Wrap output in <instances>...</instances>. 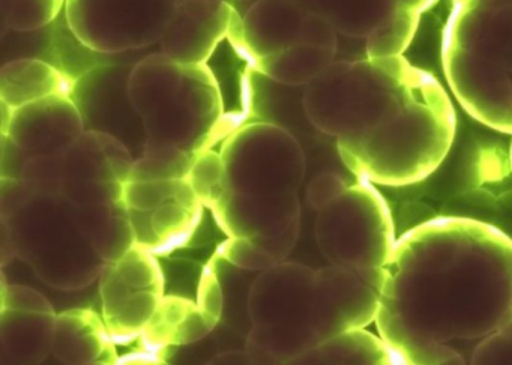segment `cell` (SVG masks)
Masks as SVG:
<instances>
[{
    "label": "cell",
    "mask_w": 512,
    "mask_h": 365,
    "mask_svg": "<svg viewBox=\"0 0 512 365\" xmlns=\"http://www.w3.org/2000/svg\"><path fill=\"white\" fill-rule=\"evenodd\" d=\"M346 179L341 178L337 173L323 172L311 179L307 190V202L314 211L319 212L320 209L334 202L338 196L346 191Z\"/></svg>",
    "instance_id": "cell-35"
},
{
    "label": "cell",
    "mask_w": 512,
    "mask_h": 365,
    "mask_svg": "<svg viewBox=\"0 0 512 365\" xmlns=\"http://www.w3.org/2000/svg\"><path fill=\"white\" fill-rule=\"evenodd\" d=\"M310 11L296 0H256L244 16L236 14L229 43L253 65L259 59L301 44Z\"/></svg>",
    "instance_id": "cell-16"
},
{
    "label": "cell",
    "mask_w": 512,
    "mask_h": 365,
    "mask_svg": "<svg viewBox=\"0 0 512 365\" xmlns=\"http://www.w3.org/2000/svg\"><path fill=\"white\" fill-rule=\"evenodd\" d=\"M238 11L226 0H181L161 35V52L182 64H208Z\"/></svg>",
    "instance_id": "cell-14"
},
{
    "label": "cell",
    "mask_w": 512,
    "mask_h": 365,
    "mask_svg": "<svg viewBox=\"0 0 512 365\" xmlns=\"http://www.w3.org/2000/svg\"><path fill=\"white\" fill-rule=\"evenodd\" d=\"M178 2H181V0H178Z\"/></svg>",
    "instance_id": "cell-43"
},
{
    "label": "cell",
    "mask_w": 512,
    "mask_h": 365,
    "mask_svg": "<svg viewBox=\"0 0 512 365\" xmlns=\"http://www.w3.org/2000/svg\"><path fill=\"white\" fill-rule=\"evenodd\" d=\"M190 194L196 193L188 179L128 181L122 200L130 211H151L167 200L190 196Z\"/></svg>",
    "instance_id": "cell-30"
},
{
    "label": "cell",
    "mask_w": 512,
    "mask_h": 365,
    "mask_svg": "<svg viewBox=\"0 0 512 365\" xmlns=\"http://www.w3.org/2000/svg\"><path fill=\"white\" fill-rule=\"evenodd\" d=\"M2 223V266H7L17 257L16 244H14L13 233H11L10 224L4 218H0Z\"/></svg>",
    "instance_id": "cell-40"
},
{
    "label": "cell",
    "mask_w": 512,
    "mask_h": 365,
    "mask_svg": "<svg viewBox=\"0 0 512 365\" xmlns=\"http://www.w3.org/2000/svg\"><path fill=\"white\" fill-rule=\"evenodd\" d=\"M302 7L307 8L308 11H311V0H296Z\"/></svg>",
    "instance_id": "cell-41"
},
{
    "label": "cell",
    "mask_w": 512,
    "mask_h": 365,
    "mask_svg": "<svg viewBox=\"0 0 512 365\" xmlns=\"http://www.w3.org/2000/svg\"><path fill=\"white\" fill-rule=\"evenodd\" d=\"M56 311L0 308L2 364H41L52 353Z\"/></svg>",
    "instance_id": "cell-20"
},
{
    "label": "cell",
    "mask_w": 512,
    "mask_h": 365,
    "mask_svg": "<svg viewBox=\"0 0 512 365\" xmlns=\"http://www.w3.org/2000/svg\"><path fill=\"white\" fill-rule=\"evenodd\" d=\"M442 64L463 109L512 134V0H452Z\"/></svg>",
    "instance_id": "cell-3"
},
{
    "label": "cell",
    "mask_w": 512,
    "mask_h": 365,
    "mask_svg": "<svg viewBox=\"0 0 512 365\" xmlns=\"http://www.w3.org/2000/svg\"><path fill=\"white\" fill-rule=\"evenodd\" d=\"M221 155L236 193H298L307 170L299 140L274 122L242 124L226 137Z\"/></svg>",
    "instance_id": "cell-8"
},
{
    "label": "cell",
    "mask_w": 512,
    "mask_h": 365,
    "mask_svg": "<svg viewBox=\"0 0 512 365\" xmlns=\"http://www.w3.org/2000/svg\"><path fill=\"white\" fill-rule=\"evenodd\" d=\"M73 206L80 227L104 262H116L136 244L124 200L106 205Z\"/></svg>",
    "instance_id": "cell-24"
},
{
    "label": "cell",
    "mask_w": 512,
    "mask_h": 365,
    "mask_svg": "<svg viewBox=\"0 0 512 365\" xmlns=\"http://www.w3.org/2000/svg\"><path fill=\"white\" fill-rule=\"evenodd\" d=\"M116 346L106 322L91 308H74L56 317L52 353L64 364H118Z\"/></svg>",
    "instance_id": "cell-19"
},
{
    "label": "cell",
    "mask_w": 512,
    "mask_h": 365,
    "mask_svg": "<svg viewBox=\"0 0 512 365\" xmlns=\"http://www.w3.org/2000/svg\"><path fill=\"white\" fill-rule=\"evenodd\" d=\"M209 365H227V364H236V365H245V364H254L253 359H251L250 353L247 350H227V352L218 353L215 355L211 361L208 362Z\"/></svg>",
    "instance_id": "cell-39"
},
{
    "label": "cell",
    "mask_w": 512,
    "mask_h": 365,
    "mask_svg": "<svg viewBox=\"0 0 512 365\" xmlns=\"http://www.w3.org/2000/svg\"><path fill=\"white\" fill-rule=\"evenodd\" d=\"M158 256L134 244L121 259L106 263L100 275L103 319L116 344L139 340L164 296Z\"/></svg>",
    "instance_id": "cell-10"
},
{
    "label": "cell",
    "mask_w": 512,
    "mask_h": 365,
    "mask_svg": "<svg viewBox=\"0 0 512 365\" xmlns=\"http://www.w3.org/2000/svg\"><path fill=\"white\" fill-rule=\"evenodd\" d=\"M215 328L217 326L212 325L196 301L182 296H164L139 340L143 350L163 359L170 347L197 343Z\"/></svg>",
    "instance_id": "cell-21"
},
{
    "label": "cell",
    "mask_w": 512,
    "mask_h": 365,
    "mask_svg": "<svg viewBox=\"0 0 512 365\" xmlns=\"http://www.w3.org/2000/svg\"><path fill=\"white\" fill-rule=\"evenodd\" d=\"M196 155L173 146H146L134 161L130 181H169L188 179Z\"/></svg>",
    "instance_id": "cell-28"
},
{
    "label": "cell",
    "mask_w": 512,
    "mask_h": 365,
    "mask_svg": "<svg viewBox=\"0 0 512 365\" xmlns=\"http://www.w3.org/2000/svg\"><path fill=\"white\" fill-rule=\"evenodd\" d=\"M316 269L281 262L254 278L250 293L253 322L244 347L254 364H293L320 343L311 320Z\"/></svg>",
    "instance_id": "cell-6"
},
{
    "label": "cell",
    "mask_w": 512,
    "mask_h": 365,
    "mask_svg": "<svg viewBox=\"0 0 512 365\" xmlns=\"http://www.w3.org/2000/svg\"><path fill=\"white\" fill-rule=\"evenodd\" d=\"M338 34L331 22L322 14L308 13L305 19L304 28H302L301 44H311V46L326 47L338 52Z\"/></svg>",
    "instance_id": "cell-37"
},
{
    "label": "cell",
    "mask_w": 512,
    "mask_h": 365,
    "mask_svg": "<svg viewBox=\"0 0 512 365\" xmlns=\"http://www.w3.org/2000/svg\"><path fill=\"white\" fill-rule=\"evenodd\" d=\"M314 235L329 265L368 274H383L398 239L385 197L364 179L317 212Z\"/></svg>",
    "instance_id": "cell-7"
},
{
    "label": "cell",
    "mask_w": 512,
    "mask_h": 365,
    "mask_svg": "<svg viewBox=\"0 0 512 365\" xmlns=\"http://www.w3.org/2000/svg\"><path fill=\"white\" fill-rule=\"evenodd\" d=\"M205 209L196 194L167 200L151 211L128 209L136 244L158 257L187 247L202 224Z\"/></svg>",
    "instance_id": "cell-18"
},
{
    "label": "cell",
    "mask_w": 512,
    "mask_h": 365,
    "mask_svg": "<svg viewBox=\"0 0 512 365\" xmlns=\"http://www.w3.org/2000/svg\"><path fill=\"white\" fill-rule=\"evenodd\" d=\"M223 289V314L221 323L235 334L247 338L253 328L250 316V293L254 278L259 272L247 271L221 259L217 254L212 256Z\"/></svg>",
    "instance_id": "cell-26"
},
{
    "label": "cell",
    "mask_w": 512,
    "mask_h": 365,
    "mask_svg": "<svg viewBox=\"0 0 512 365\" xmlns=\"http://www.w3.org/2000/svg\"><path fill=\"white\" fill-rule=\"evenodd\" d=\"M376 325L406 365L467 364L512 326L511 236L455 215L407 230L383 269Z\"/></svg>",
    "instance_id": "cell-1"
},
{
    "label": "cell",
    "mask_w": 512,
    "mask_h": 365,
    "mask_svg": "<svg viewBox=\"0 0 512 365\" xmlns=\"http://www.w3.org/2000/svg\"><path fill=\"white\" fill-rule=\"evenodd\" d=\"M188 182L206 209L214 214L229 196V178L221 152L212 148L203 149L194 157Z\"/></svg>",
    "instance_id": "cell-27"
},
{
    "label": "cell",
    "mask_w": 512,
    "mask_h": 365,
    "mask_svg": "<svg viewBox=\"0 0 512 365\" xmlns=\"http://www.w3.org/2000/svg\"><path fill=\"white\" fill-rule=\"evenodd\" d=\"M509 160H511V170H512V142H511V151H509Z\"/></svg>",
    "instance_id": "cell-42"
},
{
    "label": "cell",
    "mask_w": 512,
    "mask_h": 365,
    "mask_svg": "<svg viewBox=\"0 0 512 365\" xmlns=\"http://www.w3.org/2000/svg\"><path fill=\"white\" fill-rule=\"evenodd\" d=\"M2 307L20 310L55 311L49 299L32 287L8 284L2 275Z\"/></svg>",
    "instance_id": "cell-36"
},
{
    "label": "cell",
    "mask_w": 512,
    "mask_h": 365,
    "mask_svg": "<svg viewBox=\"0 0 512 365\" xmlns=\"http://www.w3.org/2000/svg\"><path fill=\"white\" fill-rule=\"evenodd\" d=\"M34 194L25 187L22 179L2 176L0 179V218H8L16 215Z\"/></svg>",
    "instance_id": "cell-38"
},
{
    "label": "cell",
    "mask_w": 512,
    "mask_h": 365,
    "mask_svg": "<svg viewBox=\"0 0 512 365\" xmlns=\"http://www.w3.org/2000/svg\"><path fill=\"white\" fill-rule=\"evenodd\" d=\"M215 221L226 236L272 238L301 224L298 193L244 194L230 191L214 212Z\"/></svg>",
    "instance_id": "cell-17"
},
{
    "label": "cell",
    "mask_w": 512,
    "mask_h": 365,
    "mask_svg": "<svg viewBox=\"0 0 512 365\" xmlns=\"http://www.w3.org/2000/svg\"><path fill=\"white\" fill-rule=\"evenodd\" d=\"M77 79L61 68L35 58L16 59L0 71V101L11 109L56 97L73 95Z\"/></svg>",
    "instance_id": "cell-22"
},
{
    "label": "cell",
    "mask_w": 512,
    "mask_h": 365,
    "mask_svg": "<svg viewBox=\"0 0 512 365\" xmlns=\"http://www.w3.org/2000/svg\"><path fill=\"white\" fill-rule=\"evenodd\" d=\"M67 0H0L2 35L7 31L34 32L52 25Z\"/></svg>",
    "instance_id": "cell-29"
},
{
    "label": "cell",
    "mask_w": 512,
    "mask_h": 365,
    "mask_svg": "<svg viewBox=\"0 0 512 365\" xmlns=\"http://www.w3.org/2000/svg\"><path fill=\"white\" fill-rule=\"evenodd\" d=\"M5 220V218H4ZM17 259L53 289L82 290L100 280L101 259L64 196H32L8 218Z\"/></svg>",
    "instance_id": "cell-5"
},
{
    "label": "cell",
    "mask_w": 512,
    "mask_h": 365,
    "mask_svg": "<svg viewBox=\"0 0 512 365\" xmlns=\"http://www.w3.org/2000/svg\"><path fill=\"white\" fill-rule=\"evenodd\" d=\"M469 364H512V326L511 328L500 329L496 334L485 338L472 353Z\"/></svg>",
    "instance_id": "cell-34"
},
{
    "label": "cell",
    "mask_w": 512,
    "mask_h": 365,
    "mask_svg": "<svg viewBox=\"0 0 512 365\" xmlns=\"http://www.w3.org/2000/svg\"><path fill=\"white\" fill-rule=\"evenodd\" d=\"M196 302L200 310L211 320L212 325L217 326L221 322V314H223V289H221L220 278H218L214 259L209 260L205 268H203L199 289H197Z\"/></svg>",
    "instance_id": "cell-33"
},
{
    "label": "cell",
    "mask_w": 512,
    "mask_h": 365,
    "mask_svg": "<svg viewBox=\"0 0 512 365\" xmlns=\"http://www.w3.org/2000/svg\"><path fill=\"white\" fill-rule=\"evenodd\" d=\"M178 0H67L65 20L77 41L101 55L160 43Z\"/></svg>",
    "instance_id": "cell-9"
},
{
    "label": "cell",
    "mask_w": 512,
    "mask_h": 365,
    "mask_svg": "<svg viewBox=\"0 0 512 365\" xmlns=\"http://www.w3.org/2000/svg\"><path fill=\"white\" fill-rule=\"evenodd\" d=\"M302 103L308 122L337 139L352 175L382 187L433 175L457 133L445 89L403 56L337 59L304 86Z\"/></svg>",
    "instance_id": "cell-2"
},
{
    "label": "cell",
    "mask_w": 512,
    "mask_h": 365,
    "mask_svg": "<svg viewBox=\"0 0 512 365\" xmlns=\"http://www.w3.org/2000/svg\"><path fill=\"white\" fill-rule=\"evenodd\" d=\"M125 65H106L86 71L77 79L73 100L82 113L85 131H101L124 143L134 157L145 151L146 130L130 97V74Z\"/></svg>",
    "instance_id": "cell-12"
},
{
    "label": "cell",
    "mask_w": 512,
    "mask_h": 365,
    "mask_svg": "<svg viewBox=\"0 0 512 365\" xmlns=\"http://www.w3.org/2000/svg\"><path fill=\"white\" fill-rule=\"evenodd\" d=\"M62 155H34L26 158L20 179L34 196H61Z\"/></svg>",
    "instance_id": "cell-31"
},
{
    "label": "cell",
    "mask_w": 512,
    "mask_h": 365,
    "mask_svg": "<svg viewBox=\"0 0 512 365\" xmlns=\"http://www.w3.org/2000/svg\"><path fill=\"white\" fill-rule=\"evenodd\" d=\"M85 133L82 113L71 95H56L13 110L2 136L26 157L64 154Z\"/></svg>",
    "instance_id": "cell-15"
},
{
    "label": "cell",
    "mask_w": 512,
    "mask_h": 365,
    "mask_svg": "<svg viewBox=\"0 0 512 365\" xmlns=\"http://www.w3.org/2000/svg\"><path fill=\"white\" fill-rule=\"evenodd\" d=\"M130 97L146 130V146H173L196 155L229 136L223 94L208 64H182L163 52L133 65Z\"/></svg>",
    "instance_id": "cell-4"
},
{
    "label": "cell",
    "mask_w": 512,
    "mask_h": 365,
    "mask_svg": "<svg viewBox=\"0 0 512 365\" xmlns=\"http://www.w3.org/2000/svg\"><path fill=\"white\" fill-rule=\"evenodd\" d=\"M382 283L383 274H368L337 265L317 269L311 320L320 343L341 332L376 322Z\"/></svg>",
    "instance_id": "cell-13"
},
{
    "label": "cell",
    "mask_w": 512,
    "mask_h": 365,
    "mask_svg": "<svg viewBox=\"0 0 512 365\" xmlns=\"http://www.w3.org/2000/svg\"><path fill=\"white\" fill-rule=\"evenodd\" d=\"M293 364L403 365L404 362L380 334L374 335L361 328L322 341L295 359Z\"/></svg>",
    "instance_id": "cell-23"
},
{
    "label": "cell",
    "mask_w": 512,
    "mask_h": 365,
    "mask_svg": "<svg viewBox=\"0 0 512 365\" xmlns=\"http://www.w3.org/2000/svg\"><path fill=\"white\" fill-rule=\"evenodd\" d=\"M134 161L116 137L85 131L62 155V196L76 206L122 202Z\"/></svg>",
    "instance_id": "cell-11"
},
{
    "label": "cell",
    "mask_w": 512,
    "mask_h": 365,
    "mask_svg": "<svg viewBox=\"0 0 512 365\" xmlns=\"http://www.w3.org/2000/svg\"><path fill=\"white\" fill-rule=\"evenodd\" d=\"M218 257L247 271L262 272L277 265V260L260 248L251 238L227 236L215 251Z\"/></svg>",
    "instance_id": "cell-32"
},
{
    "label": "cell",
    "mask_w": 512,
    "mask_h": 365,
    "mask_svg": "<svg viewBox=\"0 0 512 365\" xmlns=\"http://www.w3.org/2000/svg\"><path fill=\"white\" fill-rule=\"evenodd\" d=\"M337 50L296 44L254 62L251 67L281 85L304 88L337 61Z\"/></svg>",
    "instance_id": "cell-25"
}]
</instances>
